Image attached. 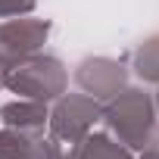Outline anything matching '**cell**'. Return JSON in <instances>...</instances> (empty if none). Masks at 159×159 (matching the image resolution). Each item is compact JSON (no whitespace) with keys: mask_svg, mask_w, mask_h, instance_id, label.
Wrapping results in <instances>:
<instances>
[{"mask_svg":"<svg viewBox=\"0 0 159 159\" xmlns=\"http://www.w3.org/2000/svg\"><path fill=\"white\" fill-rule=\"evenodd\" d=\"M75 81L84 94L106 103L128 88V69L122 59H112V56H88L75 66Z\"/></svg>","mask_w":159,"mask_h":159,"instance_id":"obj_4","label":"cell"},{"mask_svg":"<svg viewBox=\"0 0 159 159\" xmlns=\"http://www.w3.org/2000/svg\"><path fill=\"white\" fill-rule=\"evenodd\" d=\"M66 159H137L125 143H119L109 131H88L78 143L69 147Z\"/></svg>","mask_w":159,"mask_h":159,"instance_id":"obj_7","label":"cell"},{"mask_svg":"<svg viewBox=\"0 0 159 159\" xmlns=\"http://www.w3.org/2000/svg\"><path fill=\"white\" fill-rule=\"evenodd\" d=\"M131 69L140 81L147 84H159V34H150L147 41H140L131 53Z\"/></svg>","mask_w":159,"mask_h":159,"instance_id":"obj_8","label":"cell"},{"mask_svg":"<svg viewBox=\"0 0 159 159\" xmlns=\"http://www.w3.org/2000/svg\"><path fill=\"white\" fill-rule=\"evenodd\" d=\"M22 159H66V153H62L59 140H53V137H34L31 147H28V153Z\"/></svg>","mask_w":159,"mask_h":159,"instance_id":"obj_10","label":"cell"},{"mask_svg":"<svg viewBox=\"0 0 159 159\" xmlns=\"http://www.w3.org/2000/svg\"><path fill=\"white\" fill-rule=\"evenodd\" d=\"M50 38V22L47 19H7L0 22V59L7 66L38 53Z\"/></svg>","mask_w":159,"mask_h":159,"instance_id":"obj_5","label":"cell"},{"mask_svg":"<svg viewBox=\"0 0 159 159\" xmlns=\"http://www.w3.org/2000/svg\"><path fill=\"white\" fill-rule=\"evenodd\" d=\"M28 147H31L28 137H22L10 128H0V159H22L28 153Z\"/></svg>","mask_w":159,"mask_h":159,"instance_id":"obj_9","label":"cell"},{"mask_svg":"<svg viewBox=\"0 0 159 159\" xmlns=\"http://www.w3.org/2000/svg\"><path fill=\"white\" fill-rule=\"evenodd\" d=\"M38 0H0V19H16V16H28L34 10Z\"/></svg>","mask_w":159,"mask_h":159,"instance_id":"obj_11","label":"cell"},{"mask_svg":"<svg viewBox=\"0 0 159 159\" xmlns=\"http://www.w3.org/2000/svg\"><path fill=\"white\" fill-rule=\"evenodd\" d=\"M137 159H159V153H137Z\"/></svg>","mask_w":159,"mask_h":159,"instance_id":"obj_13","label":"cell"},{"mask_svg":"<svg viewBox=\"0 0 159 159\" xmlns=\"http://www.w3.org/2000/svg\"><path fill=\"white\" fill-rule=\"evenodd\" d=\"M153 103H156V116H159V91L153 94Z\"/></svg>","mask_w":159,"mask_h":159,"instance_id":"obj_14","label":"cell"},{"mask_svg":"<svg viewBox=\"0 0 159 159\" xmlns=\"http://www.w3.org/2000/svg\"><path fill=\"white\" fill-rule=\"evenodd\" d=\"M7 88L25 100L53 103L69 88V69L50 53H31L7 69Z\"/></svg>","mask_w":159,"mask_h":159,"instance_id":"obj_2","label":"cell"},{"mask_svg":"<svg viewBox=\"0 0 159 159\" xmlns=\"http://www.w3.org/2000/svg\"><path fill=\"white\" fill-rule=\"evenodd\" d=\"M47 116H50L47 103H41V100H25V97L0 106V122H3V128H10V131H16V134H22V137H28V140L44 137Z\"/></svg>","mask_w":159,"mask_h":159,"instance_id":"obj_6","label":"cell"},{"mask_svg":"<svg viewBox=\"0 0 159 159\" xmlns=\"http://www.w3.org/2000/svg\"><path fill=\"white\" fill-rule=\"evenodd\" d=\"M100 100H94L91 94H62L53 100V109L47 116V131L53 140L59 143H78L88 131H94V125L100 122Z\"/></svg>","mask_w":159,"mask_h":159,"instance_id":"obj_3","label":"cell"},{"mask_svg":"<svg viewBox=\"0 0 159 159\" xmlns=\"http://www.w3.org/2000/svg\"><path fill=\"white\" fill-rule=\"evenodd\" d=\"M106 131L131 153H159V116L153 94L143 88H125L100 106Z\"/></svg>","mask_w":159,"mask_h":159,"instance_id":"obj_1","label":"cell"},{"mask_svg":"<svg viewBox=\"0 0 159 159\" xmlns=\"http://www.w3.org/2000/svg\"><path fill=\"white\" fill-rule=\"evenodd\" d=\"M7 69H10V66H7L3 59H0V91H3V88H7Z\"/></svg>","mask_w":159,"mask_h":159,"instance_id":"obj_12","label":"cell"}]
</instances>
